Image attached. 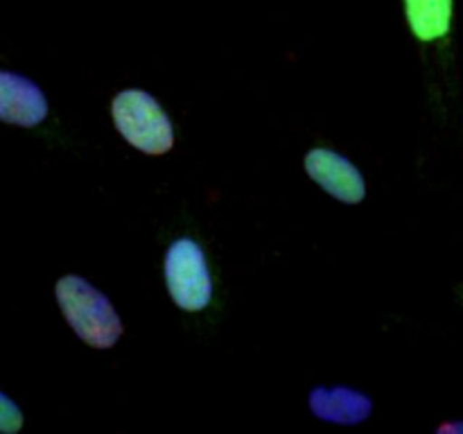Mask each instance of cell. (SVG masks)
<instances>
[{"mask_svg": "<svg viewBox=\"0 0 463 434\" xmlns=\"http://www.w3.org/2000/svg\"><path fill=\"white\" fill-rule=\"evenodd\" d=\"M57 303L77 337L93 348H111L122 335V321L111 301L89 280L63 276L54 285Z\"/></svg>", "mask_w": 463, "mask_h": 434, "instance_id": "obj_1", "label": "cell"}, {"mask_svg": "<svg viewBox=\"0 0 463 434\" xmlns=\"http://www.w3.org/2000/svg\"><path fill=\"white\" fill-rule=\"evenodd\" d=\"M113 122L127 143L143 154H167L175 145V129L161 104L149 93L127 89L116 95L111 104Z\"/></svg>", "mask_w": 463, "mask_h": 434, "instance_id": "obj_2", "label": "cell"}, {"mask_svg": "<svg viewBox=\"0 0 463 434\" xmlns=\"http://www.w3.org/2000/svg\"><path fill=\"white\" fill-rule=\"evenodd\" d=\"M165 283L181 310L197 312L211 303L213 280L202 247L190 238L172 242L165 256Z\"/></svg>", "mask_w": 463, "mask_h": 434, "instance_id": "obj_3", "label": "cell"}, {"mask_svg": "<svg viewBox=\"0 0 463 434\" xmlns=\"http://www.w3.org/2000/svg\"><path fill=\"white\" fill-rule=\"evenodd\" d=\"M306 172L326 193L344 203H360L366 194L364 176L342 154L330 149H312L306 156Z\"/></svg>", "mask_w": 463, "mask_h": 434, "instance_id": "obj_4", "label": "cell"}, {"mask_svg": "<svg viewBox=\"0 0 463 434\" xmlns=\"http://www.w3.org/2000/svg\"><path fill=\"white\" fill-rule=\"evenodd\" d=\"M48 118L43 90L18 72L0 71V122L36 127Z\"/></svg>", "mask_w": 463, "mask_h": 434, "instance_id": "obj_5", "label": "cell"}, {"mask_svg": "<svg viewBox=\"0 0 463 434\" xmlns=\"http://www.w3.org/2000/svg\"><path fill=\"white\" fill-rule=\"evenodd\" d=\"M310 407L319 419L351 425L366 420L371 414V398L346 387H317L310 392Z\"/></svg>", "mask_w": 463, "mask_h": 434, "instance_id": "obj_6", "label": "cell"}, {"mask_svg": "<svg viewBox=\"0 0 463 434\" xmlns=\"http://www.w3.org/2000/svg\"><path fill=\"white\" fill-rule=\"evenodd\" d=\"M407 21L420 41H437L450 32L452 0H405Z\"/></svg>", "mask_w": 463, "mask_h": 434, "instance_id": "obj_7", "label": "cell"}, {"mask_svg": "<svg viewBox=\"0 0 463 434\" xmlns=\"http://www.w3.org/2000/svg\"><path fill=\"white\" fill-rule=\"evenodd\" d=\"M23 428V411L7 393L0 392V434H16Z\"/></svg>", "mask_w": 463, "mask_h": 434, "instance_id": "obj_8", "label": "cell"}]
</instances>
